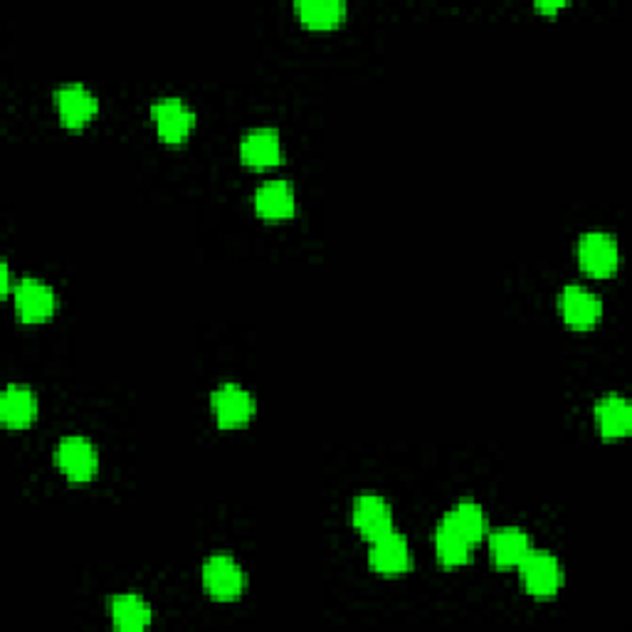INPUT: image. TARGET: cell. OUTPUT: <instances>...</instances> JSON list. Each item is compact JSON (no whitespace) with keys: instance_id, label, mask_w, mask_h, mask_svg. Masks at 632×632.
Instances as JSON below:
<instances>
[{"instance_id":"cell-1","label":"cell","mask_w":632,"mask_h":632,"mask_svg":"<svg viewBox=\"0 0 632 632\" xmlns=\"http://www.w3.org/2000/svg\"><path fill=\"white\" fill-rule=\"evenodd\" d=\"M516 568H519L526 593L536 598H551L564 586L561 561L551 551H544V548H532Z\"/></svg>"},{"instance_id":"cell-2","label":"cell","mask_w":632,"mask_h":632,"mask_svg":"<svg viewBox=\"0 0 632 632\" xmlns=\"http://www.w3.org/2000/svg\"><path fill=\"white\" fill-rule=\"evenodd\" d=\"M203 586L211 598L231 603L237 600L245 590V571L231 554H211L203 561Z\"/></svg>"},{"instance_id":"cell-3","label":"cell","mask_w":632,"mask_h":632,"mask_svg":"<svg viewBox=\"0 0 632 632\" xmlns=\"http://www.w3.org/2000/svg\"><path fill=\"white\" fill-rule=\"evenodd\" d=\"M55 464L69 482H89L99 468V454L85 435H67L55 444Z\"/></svg>"},{"instance_id":"cell-4","label":"cell","mask_w":632,"mask_h":632,"mask_svg":"<svg viewBox=\"0 0 632 632\" xmlns=\"http://www.w3.org/2000/svg\"><path fill=\"white\" fill-rule=\"evenodd\" d=\"M13 299L18 319L25 321V324H43V321L55 314L57 307L55 289L40 277L20 279L13 289Z\"/></svg>"},{"instance_id":"cell-5","label":"cell","mask_w":632,"mask_h":632,"mask_svg":"<svg viewBox=\"0 0 632 632\" xmlns=\"http://www.w3.org/2000/svg\"><path fill=\"white\" fill-rule=\"evenodd\" d=\"M578 263L590 277L613 275L620 263V250L615 235L606 231L583 233L578 240Z\"/></svg>"},{"instance_id":"cell-6","label":"cell","mask_w":632,"mask_h":632,"mask_svg":"<svg viewBox=\"0 0 632 632\" xmlns=\"http://www.w3.org/2000/svg\"><path fill=\"white\" fill-rule=\"evenodd\" d=\"M211 408L215 422L221 425V428L235 430L250 422L255 413V400L250 396V390L237 386V383H223L221 388L213 390Z\"/></svg>"},{"instance_id":"cell-7","label":"cell","mask_w":632,"mask_h":632,"mask_svg":"<svg viewBox=\"0 0 632 632\" xmlns=\"http://www.w3.org/2000/svg\"><path fill=\"white\" fill-rule=\"evenodd\" d=\"M151 119L165 143H181L195 127V111L179 97H163L151 105Z\"/></svg>"},{"instance_id":"cell-8","label":"cell","mask_w":632,"mask_h":632,"mask_svg":"<svg viewBox=\"0 0 632 632\" xmlns=\"http://www.w3.org/2000/svg\"><path fill=\"white\" fill-rule=\"evenodd\" d=\"M368 566L371 571L381 576H400L410 568V546L408 538L396 528L388 534L373 538L368 548Z\"/></svg>"},{"instance_id":"cell-9","label":"cell","mask_w":632,"mask_h":632,"mask_svg":"<svg viewBox=\"0 0 632 632\" xmlns=\"http://www.w3.org/2000/svg\"><path fill=\"white\" fill-rule=\"evenodd\" d=\"M558 309H561L566 324L574 329H593L603 317L600 297L583 285H566L558 297Z\"/></svg>"},{"instance_id":"cell-10","label":"cell","mask_w":632,"mask_h":632,"mask_svg":"<svg viewBox=\"0 0 632 632\" xmlns=\"http://www.w3.org/2000/svg\"><path fill=\"white\" fill-rule=\"evenodd\" d=\"M55 109L65 127L82 129L95 119L99 105L89 87L79 85V82H69V85L55 89Z\"/></svg>"},{"instance_id":"cell-11","label":"cell","mask_w":632,"mask_h":632,"mask_svg":"<svg viewBox=\"0 0 632 632\" xmlns=\"http://www.w3.org/2000/svg\"><path fill=\"white\" fill-rule=\"evenodd\" d=\"M351 519H354L358 534L373 542V538L388 534L393 528V510L386 496L376 492H364L356 496Z\"/></svg>"},{"instance_id":"cell-12","label":"cell","mask_w":632,"mask_h":632,"mask_svg":"<svg viewBox=\"0 0 632 632\" xmlns=\"http://www.w3.org/2000/svg\"><path fill=\"white\" fill-rule=\"evenodd\" d=\"M240 159L250 169H272L282 161V139L272 127L250 129L240 141Z\"/></svg>"},{"instance_id":"cell-13","label":"cell","mask_w":632,"mask_h":632,"mask_svg":"<svg viewBox=\"0 0 632 632\" xmlns=\"http://www.w3.org/2000/svg\"><path fill=\"white\" fill-rule=\"evenodd\" d=\"M255 211L265 221H287L297 211L294 185L285 179H267L255 191Z\"/></svg>"},{"instance_id":"cell-14","label":"cell","mask_w":632,"mask_h":632,"mask_svg":"<svg viewBox=\"0 0 632 632\" xmlns=\"http://www.w3.org/2000/svg\"><path fill=\"white\" fill-rule=\"evenodd\" d=\"M38 416V396L33 388L23 386V383H10L6 386L3 396H0V420L8 428L23 430Z\"/></svg>"},{"instance_id":"cell-15","label":"cell","mask_w":632,"mask_h":632,"mask_svg":"<svg viewBox=\"0 0 632 632\" xmlns=\"http://www.w3.org/2000/svg\"><path fill=\"white\" fill-rule=\"evenodd\" d=\"M490 551L496 566L514 568L532 551V542H528V534L519 526H500L490 536Z\"/></svg>"},{"instance_id":"cell-16","label":"cell","mask_w":632,"mask_h":632,"mask_svg":"<svg viewBox=\"0 0 632 632\" xmlns=\"http://www.w3.org/2000/svg\"><path fill=\"white\" fill-rule=\"evenodd\" d=\"M596 422L603 438H623L632 428V406L620 393H608V396L596 403Z\"/></svg>"},{"instance_id":"cell-17","label":"cell","mask_w":632,"mask_h":632,"mask_svg":"<svg viewBox=\"0 0 632 632\" xmlns=\"http://www.w3.org/2000/svg\"><path fill=\"white\" fill-rule=\"evenodd\" d=\"M114 628L121 632H141L151 625L153 610L139 593H121L111 598Z\"/></svg>"},{"instance_id":"cell-18","label":"cell","mask_w":632,"mask_h":632,"mask_svg":"<svg viewBox=\"0 0 632 632\" xmlns=\"http://www.w3.org/2000/svg\"><path fill=\"white\" fill-rule=\"evenodd\" d=\"M294 10L307 28L329 30L346 18V0H297Z\"/></svg>"},{"instance_id":"cell-19","label":"cell","mask_w":632,"mask_h":632,"mask_svg":"<svg viewBox=\"0 0 632 632\" xmlns=\"http://www.w3.org/2000/svg\"><path fill=\"white\" fill-rule=\"evenodd\" d=\"M470 548L472 544L458 532V528L440 519L438 528H435V554H438L442 566L454 568L468 564Z\"/></svg>"},{"instance_id":"cell-20","label":"cell","mask_w":632,"mask_h":632,"mask_svg":"<svg viewBox=\"0 0 632 632\" xmlns=\"http://www.w3.org/2000/svg\"><path fill=\"white\" fill-rule=\"evenodd\" d=\"M450 526L458 528V532L468 538L470 544L482 542V536L486 534V516L484 510L472 500H462L452 506V510L442 516Z\"/></svg>"},{"instance_id":"cell-21","label":"cell","mask_w":632,"mask_h":632,"mask_svg":"<svg viewBox=\"0 0 632 632\" xmlns=\"http://www.w3.org/2000/svg\"><path fill=\"white\" fill-rule=\"evenodd\" d=\"M0 287H3V294H10V267L6 260L0 263Z\"/></svg>"},{"instance_id":"cell-22","label":"cell","mask_w":632,"mask_h":632,"mask_svg":"<svg viewBox=\"0 0 632 632\" xmlns=\"http://www.w3.org/2000/svg\"><path fill=\"white\" fill-rule=\"evenodd\" d=\"M564 6H566L564 0H538V3H536L538 10H548V13H554V10L564 8Z\"/></svg>"}]
</instances>
